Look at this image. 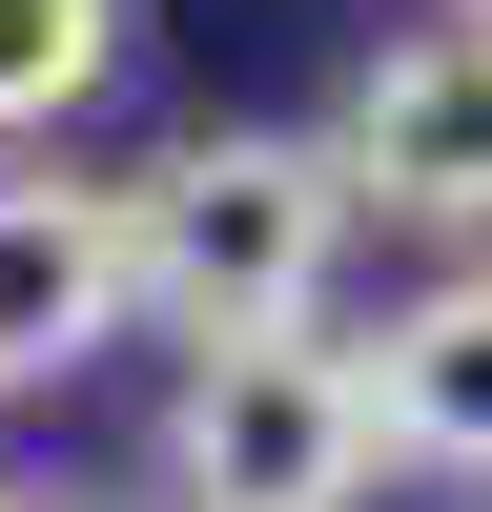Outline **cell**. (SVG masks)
Segmentation results:
<instances>
[{
  "mask_svg": "<svg viewBox=\"0 0 492 512\" xmlns=\"http://www.w3.org/2000/svg\"><path fill=\"white\" fill-rule=\"evenodd\" d=\"M123 62V0H0V123H62Z\"/></svg>",
  "mask_w": 492,
  "mask_h": 512,
  "instance_id": "6",
  "label": "cell"
},
{
  "mask_svg": "<svg viewBox=\"0 0 492 512\" xmlns=\"http://www.w3.org/2000/svg\"><path fill=\"white\" fill-rule=\"evenodd\" d=\"M369 431L410 451V472H492V267L410 287L390 349H369Z\"/></svg>",
  "mask_w": 492,
  "mask_h": 512,
  "instance_id": "5",
  "label": "cell"
},
{
  "mask_svg": "<svg viewBox=\"0 0 492 512\" xmlns=\"http://www.w3.org/2000/svg\"><path fill=\"white\" fill-rule=\"evenodd\" d=\"M328 164H349V205H410V226H492V21L390 41V62L349 82V123H328Z\"/></svg>",
  "mask_w": 492,
  "mask_h": 512,
  "instance_id": "3",
  "label": "cell"
},
{
  "mask_svg": "<svg viewBox=\"0 0 492 512\" xmlns=\"http://www.w3.org/2000/svg\"><path fill=\"white\" fill-rule=\"evenodd\" d=\"M472 21H492V0H472Z\"/></svg>",
  "mask_w": 492,
  "mask_h": 512,
  "instance_id": "8",
  "label": "cell"
},
{
  "mask_svg": "<svg viewBox=\"0 0 492 512\" xmlns=\"http://www.w3.org/2000/svg\"><path fill=\"white\" fill-rule=\"evenodd\" d=\"M349 164L287 144V123H205V144H164L144 185H123V246H144V308L185 328V349H287V328H328V267H349Z\"/></svg>",
  "mask_w": 492,
  "mask_h": 512,
  "instance_id": "1",
  "label": "cell"
},
{
  "mask_svg": "<svg viewBox=\"0 0 492 512\" xmlns=\"http://www.w3.org/2000/svg\"><path fill=\"white\" fill-rule=\"evenodd\" d=\"M369 349L287 328V349H185V410H164V492L185 512H349L369 492Z\"/></svg>",
  "mask_w": 492,
  "mask_h": 512,
  "instance_id": "2",
  "label": "cell"
},
{
  "mask_svg": "<svg viewBox=\"0 0 492 512\" xmlns=\"http://www.w3.org/2000/svg\"><path fill=\"white\" fill-rule=\"evenodd\" d=\"M123 308H144L123 185H0V390H62Z\"/></svg>",
  "mask_w": 492,
  "mask_h": 512,
  "instance_id": "4",
  "label": "cell"
},
{
  "mask_svg": "<svg viewBox=\"0 0 492 512\" xmlns=\"http://www.w3.org/2000/svg\"><path fill=\"white\" fill-rule=\"evenodd\" d=\"M0 512H21V492H0Z\"/></svg>",
  "mask_w": 492,
  "mask_h": 512,
  "instance_id": "7",
  "label": "cell"
}]
</instances>
